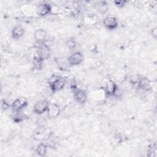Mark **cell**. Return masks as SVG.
I'll return each mask as SVG.
<instances>
[{"label":"cell","mask_w":157,"mask_h":157,"mask_svg":"<svg viewBox=\"0 0 157 157\" xmlns=\"http://www.w3.org/2000/svg\"><path fill=\"white\" fill-rule=\"evenodd\" d=\"M67 60L71 66H78L82 63L83 60V55L82 53L79 51L74 52L69 55Z\"/></svg>","instance_id":"4"},{"label":"cell","mask_w":157,"mask_h":157,"mask_svg":"<svg viewBox=\"0 0 157 157\" xmlns=\"http://www.w3.org/2000/svg\"><path fill=\"white\" fill-rule=\"evenodd\" d=\"M51 54L50 48L48 45L45 44H41L37 50V56L42 60L47 59Z\"/></svg>","instance_id":"3"},{"label":"cell","mask_w":157,"mask_h":157,"mask_svg":"<svg viewBox=\"0 0 157 157\" xmlns=\"http://www.w3.org/2000/svg\"><path fill=\"white\" fill-rule=\"evenodd\" d=\"M60 108L56 104H49L47 112V116L49 118H56L60 114Z\"/></svg>","instance_id":"8"},{"label":"cell","mask_w":157,"mask_h":157,"mask_svg":"<svg viewBox=\"0 0 157 157\" xmlns=\"http://www.w3.org/2000/svg\"><path fill=\"white\" fill-rule=\"evenodd\" d=\"M49 103L46 100H40L36 102L33 107V111L37 115H42L47 112Z\"/></svg>","instance_id":"6"},{"label":"cell","mask_w":157,"mask_h":157,"mask_svg":"<svg viewBox=\"0 0 157 157\" xmlns=\"http://www.w3.org/2000/svg\"><path fill=\"white\" fill-rule=\"evenodd\" d=\"M148 156H155L156 155V145L155 144H153L150 145L148 150Z\"/></svg>","instance_id":"18"},{"label":"cell","mask_w":157,"mask_h":157,"mask_svg":"<svg viewBox=\"0 0 157 157\" xmlns=\"http://www.w3.org/2000/svg\"><path fill=\"white\" fill-rule=\"evenodd\" d=\"M113 3L117 7L121 9L124 7L126 5V4L128 3V1L124 0H120V1L117 0V1H114Z\"/></svg>","instance_id":"19"},{"label":"cell","mask_w":157,"mask_h":157,"mask_svg":"<svg viewBox=\"0 0 157 157\" xmlns=\"http://www.w3.org/2000/svg\"><path fill=\"white\" fill-rule=\"evenodd\" d=\"M104 26L109 30H114L118 28V22L116 17L113 16H107L103 20Z\"/></svg>","instance_id":"5"},{"label":"cell","mask_w":157,"mask_h":157,"mask_svg":"<svg viewBox=\"0 0 157 157\" xmlns=\"http://www.w3.org/2000/svg\"><path fill=\"white\" fill-rule=\"evenodd\" d=\"M15 113H16V114H15V116L13 117L14 121L18 123V122L21 121L23 120H24L25 116H24V115H21V114H20V112H15Z\"/></svg>","instance_id":"20"},{"label":"cell","mask_w":157,"mask_h":157,"mask_svg":"<svg viewBox=\"0 0 157 157\" xmlns=\"http://www.w3.org/2000/svg\"><path fill=\"white\" fill-rule=\"evenodd\" d=\"M47 151V145L44 143H40L36 147V152L40 156H45Z\"/></svg>","instance_id":"15"},{"label":"cell","mask_w":157,"mask_h":157,"mask_svg":"<svg viewBox=\"0 0 157 157\" xmlns=\"http://www.w3.org/2000/svg\"><path fill=\"white\" fill-rule=\"evenodd\" d=\"M25 34V29L21 25H16L11 31V36L14 40H18Z\"/></svg>","instance_id":"11"},{"label":"cell","mask_w":157,"mask_h":157,"mask_svg":"<svg viewBox=\"0 0 157 157\" xmlns=\"http://www.w3.org/2000/svg\"><path fill=\"white\" fill-rule=\"evenodd\" d=\"M74 98L77 103L83 104L87 100V94L83 90H75L74 91Z\"/></svg>","instance_id":"10"},{"label":"cell","mask_w":157,"mask_h":157,"mask_svg":"<svg viewBox=\"0 0 157 157\" xmlns=\"http://www.w3.org/2000/svg\"><path fill=\"white\" fill-rule=\"evenodd\" d=\"M137 87L141 90L148 91L152 89V82L147 77H142L137 82Z\"/></svg>","instance_id":"7"},{"label":"cell","mask_w":157,"mask_h":157,"mask_svg":"<svg viewBox=\"0 0 157 157\" xmlns=\"http://www.w3.org/2000/svg\"><path fill=\"white\" fill-rule=\"evenodd\" d=\"M51 10V6L47 3H42L37 6L36 8V13L40 17H44L48 15Z\"/></svg>","instance_id":"9"},{"label":"cell","mask_w":157,"mask_h":157,"mask_svg":"<svg viewBox=\"0 0 157 157\" xmlns=\"http://www.w3.org/2000/svg\"><path fill=\"white\" fill-rule=\"evenodd\" d=\"M151 34L152 37L155 39H156V37H157V28L156 27L151 29Z\"/></svg>","instance_id":"21"},{"label":"cell","mask_w":157,"mask_h":157,"mask_svg":"<svg viewBox=\"0 0 157 157\" xmlns=\"http://www.w3.org/2000/svg\"><path fill=\"white\" fill-rule=\"evenodd\" d=\"M43 61H44V60L39 58L37 56H35L33 60V65L34 68L36 70L42 69V68L43 67Z\"/></svg>","instance_id":"16"},{"label":"cell","mask_w":157,"mask_h":157,"mask_svg":"<svg viewBox=\"0 0 157 157\" xmlns=\"http://www.w3.org/2000/svg\"><path fill=\"white\" fill-rule=\"evenodd\" d=\"M118 86L112 80H109L105 86V92L109 96H113V94Z\"/></svg>","instance_id":"12"},{"label":"cell","mask_w":157,"mask_h":157,"mask_svg":"<svg viewBox=\"0 0 157 157\" xmlns=\"http://www.w3.org/2000/svg\"><path fill=\"white\" fill-rule=\"evenodd\" d=\"M66 45L70 50H74L76 47V42H75L74 39V38L68 39L66 42Z\"/></svg>","instance_id":"17"},{"label":"cell","mask_w":157,"mask_h":157,"mask_svg":"<svg viewBox=\"0 0 157 157\" xmlns=\"http://www.w3.org/2000/svg\"><path fill=\"white\" fill-rule=\"evenodd\" d=\"M66 83V79L58 75H53L48 81L49 86L53 92L61 90L64 87Z\"/></svg>","instance_id":"1"},{"label":"cell","mask_w":157,"mask_h":157,"mask_svg":"<svg viewBox=\"0 0 157 157\" xmlns=\"http://www.w3.org/2000/svg\"><path fill=\"white\" fill-rule=\"evenodd\" d=\"M28 105V101L25 97H18L12 104V109L15 112H19Z\"/></svg>","instance_id":"2"},{"label":"cell","mask_w":157,"mask_h":157,"mask_svg":"<svg viewBox=\"0 0 157 157\" xmlns=\"http://www.w3.org/2000/svg\"><path fill=\"white\" fill-rule=\"evenodd\" d=\"M95 8L99 13L104 15L109 10L108 3L105 1H99L95 4Z\"/></svg>","instance_id":"14"},{"label":"cell","mask_w":157,"mask_h":157,"mask_svg":"<svg viewBox=\"0 0 157 157\" xmlns=\"http://www.w3.org/2000/svg\"><path fill=\"white\" fill-rule=\"evenodd\" d=\"M34 37L37 42L40 44H44L47 37V33L43 29H38L34 32Z\"/></svg>","instance_id":"13"}]
</instances>
